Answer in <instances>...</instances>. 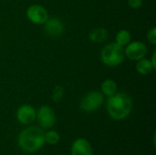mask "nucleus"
I'll return each instance as SVG.
<instances>
[{"label": "nucleus", "mask_w": 156, "mask_h": 155, "mask_svg": "<svg viewBox=\"0 0 156 155\" xmlns=\"http://www.w3.org/2000/svg\"><path fill=\"white\" fill-rule=\"evenodd\" d=\"M106 108L107 112L112 119L122 121L131 114L133 108V102L131 97L126 93L116 92L108 97Z\"/></svg>", "instance_id": "1"}, {"label": "nucleus", "mask_w": 156, "mask_h": 155, "mask_svg": "<svg viewBox=\"0 0 156 155\" xmlns=\"http://www.w3.org/2000/svg\"><path fill=\"white\" fill-rule=\"evenodd\" d=\"M17 143L25 153H36L45 144V132L43 129L37 126L27 127L19 133Z\"/></svg>", "instance_id": "2"}, {"label": "nucleus", "mask_w": 156, "mask_h": 155, "mask_svg": "<svg viewBox=\"0 0 156 155\" xmlns=\"http://www.w3.org/2000/svg\"><path fill=\"white\" fill-rule=\"evenodd\" d=\"M125 58L124 48L116 43H109L101 52V59L102 63L110 68H115L121 65Z\"/></svg>", "instance_id": "3"}, {"label": "nucleus", "mask_w": 156, "mask_h": 155, "mask_svg": "<svg viewBox=\"0 0 156 155\" xmlns=\"http://www.w3.org/2000/svg\"><path fill=\"white\" fill-rule=\"evenodd\" d=\"M104 101V95L97 90L87 93L80 103V108L85 112H92L101 107Z\"/></svg>", "instance_id": "4"}, {"label": "nucleus", "mask_w": 156, "mask_h": 155, "mask_svg": "<svg viewBox=\"0 0 156 155\" xmlns=\"http://www.w3.org/2000/svg\"><path fill=\"white\" fill-rule=\"evenodd\" d=\"M36 119L39 126L43 129H51L56 123L55 112L53 109L48 105H43L37 110Z\"/></svg>", "instance_id": "5"}, {"label": "nucleus", "mask_w": 156, "mask_h": 155, "mask_svg": "<svg viewBox=\"0 0 156 155\" xmlns=\"http://www.w3.org/2000/svg\"><path fill=\"white\" fill-rule=\"evenodd\" d=\"M148 48L147 46L141 41H133L130 42L127 46H125L124 53L125 57H127L130 60L138 61L147 55Z\"/></svg>", "instance_id": "6"}, {"label": "nucleus", "mask_w": 156, "mask_h": 155, "mask_svg": "<svg viewBox=\"0 0 156 155\" xmlns=\"http://www.w3.org/2000/svg\"><path fill=\"white\" fill-rule=\"evenodd\" d=\"M27 17L36 25H43L48 19V10L40 5H31L27 8Z\"/></svg>", "instance_id": "7"}, {"label": "nucleus", "mask_w": 156, "mask_h": 155, "mask_svg": "<svg viewBox=\"0 0 156 155\" xmlns=\"http://www.w3.org/2000/svg\"><path fill=\"white\" fill-rule=\"evenodd\" d=\"M36 110L34 107L28 104H24L20 106L16 113V120L24 125H27L32 123L36 120Z\"/></svg>", "instance_id": "8"}, {"label": "nucleus", "mask_w": 156, "mask_h": 155, "mask_svg": "<svg viewBox=\"0 0 156 155\" xmlns=\"http://www.w3.org/2000/svg\"><path fill=\"white\" fill-rule=\"evenodd\" d=\"M44 30L49 37H58L64 32V25L59 18L53 17L48 18L44 24Z\"/></svg>", "instance_id": "9"}, {"label": "nucleus", "mask_w": 156, "mask_h": 155, "mask_svg": "<svg viewBox=\"0 0 156 155\" xmlns=\"http://www.w3.org/2000/svg\"><path fill=\"white\" fill-rule=\"evenodd\" d=\"M71 155H93L90 143L84 138L77 139L71 145Z\"/></svg>", "instance_id": "10"}, {"label": "nucleus", "mask_w": 156, "mask_h": 155, "mask_svg": "<svg viewBox=\"0 0 156 155\" xmlns=\"http://www.w3.org/2000/svg\"><path fill=\"white\" fill-rule=\"evenodd\" d=\"M108 31L104 27H97L92 29L89 34V38L94 43H102L108 38Z\"/></svg>", "instance_id": "11"}, {"label": "nucleus", "mask_w": 156, "mask_h": 155, "mask_svg": "<svg viewBox=\"0 0 156 155\" xmlns=\"http://www.w3.org/2000/svg\"><path fill=\"white\" fill-rule=\"evenodd\" d=\"M136 70L139 74L141 75H144V76H146V75H149L152 73L154 69L153 66H152V63L150 61V59H147L145 58L140 59L137 61L136 63Z\"/></svg>", "instance_id": "12"}, {"label": "nucleus", "mask_w": 156, "mask_h": 155, "mask_svg": "<svg viewBox=\"0 0 156 155\" xmlns=\"http://www.w3.org/2000/svg\"><path fill=\"white\" fill-rule=\"evenodd\" d=\"M101 93L104 96L110 97L117 92V84L113 79H107L101 83Z\"/></svg>", "instance_id": "13"}, {"label": "nucleus", "mask_w": 156, "mask_h": 155, "mask_svg": "<svg viewBox=\"0 0 156 155\" xmlns=\"http://www.w3.org/2000/svg\"><path fill=\"white\" fill-rule=\"evenodd\" d=\"M131 39H132V35H131L130 31L126 30V29H122L116 34L115 43L118 44L119 46L124 48L131 42Z\"/></svg>", "instance_id": "14"}, {"label": "nucleus", "mask_w": 156, "mask_h": 155, "mask_svg": "<svg viewBox=\"0 0 156 155\" xmlns=\"http://www.w3.org/2000/svg\"><path fill=\"white\" fill-rule=\"evenodd\" d=\"M60 141V135L56 131H48L45 133V143L49 145H56Z\"/></svg>", "instance_id": "15"}, {"label": "nucleus", "mask_w": 156, "mask_h": 155, "mask_svg": "<svg viewBox=\"0 0 156 155\" xmlns=\"http://www.w3.org/2000/svg\"><path fill=\"white\" fill-rule=\"evenodd\" d=\"M64 93H65V90H64V88L59 86V85H57L53 90H52V94H51V99L53 101L55 102H58L64 96Z\"/></svg>", "instance_id": "16"}, {"label": "nucleus", "mask_w": 156, "mask_h": 155, "mask_svg": "<svg viewBox=\"0 0 156 155\" xmlns=\"http://www.w3.org/2000/svg\"><path fill=\"white\" fill-rule=\"evenodd\" d=\"M147 40L149 41L150 44L152 45H155L156 44V27H152L151 29H149V31L147 32Z\"/></svg>", "instance_id": "17"}, {"label": "nucleus", "mask_w": 156, "mask_h": 155, "mask_svg": "<svg viewBox=\"0 0 156 155\" xmlns=\"http://www.w3.org/2000/svg\"><path fill=\"white\" fill-rule=\"evenodd\" d=\"M128 5L133 9H138L143 5V0H128Z\"/></svg>", "instance_id": "18"}, {"label": "nucleus", "mask_w": 156, "mask_h": 155, "mask_svg": "<svg viewBox=\"0 0 156 155\" xmlns=\"http://www.w3.org/2000/svg\"><path fill=\"white\" fill-rule=\"evenodd\" d=\"M150 61H151V63H152V66H153L154 69L155 70L156 69V52L155 51L153 53V56H152V58H151Z\"/></svg>", "instance_id": "19"}]
</instances>
